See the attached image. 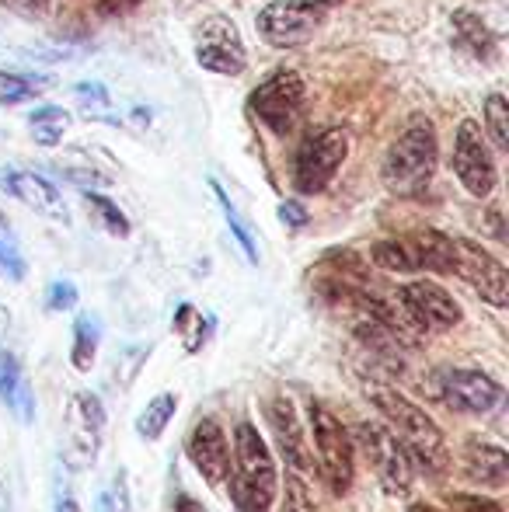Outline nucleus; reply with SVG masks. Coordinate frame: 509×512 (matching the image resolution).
<instances>
[{
    "label": "nucleus",
    "instance_id": "obj_1",
    "mask_svg": "<svg viewBox=\"0 0 509 512\" xmlns=\"http://www.w3.org/2000/svg\"><path fill=\"white\" fill-rule=\"evenodd\" d=\"M367 394L374 398V405L381 408L387 429L401 439V446L408 450L412 464H419L429 478L447 474V467H450L447 436H443V429L433 422V415L415 405L412 398H405L401 391H394V387L374 384V387H367Z\"/></svg>",
    "mask_w": 509,
    "mask_h": 512
},
{
    "label": "nucleus",
    "instance_id": "obj_2",
    "mask_svg": "<svg viewBox=\"0 0 509 512\" xmlns=\"http://www.w3.org/2000/svg\"><path fill=\"white\" fill-rule=\"evenodd\" d=\"M227 492L238 512H272L279 495V474L272 450L252 422H241L234 429L231 467H227Z\"/></svg>",
    "mask_w": 509,
    "mask_h": 512
},
{
    "label": "nucleus",
    "instance_id": "obj_3",
    "mask_svg": "<svg viewBox=\"0 0 509 512\" xmlns=\"http://www.w3.org/2000/svg\"><path fill=\"white\" fill-rule=\"evenodd\" d=\"M436 171V129L426 119H415L398 140L391 143L381 178L384 189L398 199H412L419 192H426V185L433 182Z\"/></svg>",
    "mask_w": 509,
    "mask_h": 512
},
{
    "label": "nucleus",
    "instance_id": "obj_4",
    "mask_svg": "<svg viewBox=\"0 0 509 512\" xmlns=\"http://www.w3.org/2000/svg\"><path fill=\"white\" fill-rule=\"evenodd\" d=\"M307 418H311V453H318V474L325 478L328 492L346 495L356 478V443L342 418L328 405L311 401L307 405Z\"/></svg>",
    "mask_w": 509,
    "mask_h": 512
},
{
    "label": "nucleus",
    "instance_id": "obj_5",
    "mask_svg": "<svg viewBox=\"0 0 509 512\" xmlns=\"http://www.w3.org/2000/svg\"><path fill=\"white\" fill-rule=\"evenodd\" d=\"M328 0H272L258 11L255 25L262 39L276 49H293L314 39L321 25H325Z\"/></svg>",
    "mask_w": 509,
    "mask_h": 512
},
{
    "label": "nucleus",
    "instance_id": "obj_6",
    "mask_svg": "<svg viewBox=\"0 0 509 512\" xmlns=\"http://www.w3.org/2000/svg\"><path fill=\"white\" fill-rule=\"evenodd\" d=\"M353 443H360L363 457L374 467L377 481H381L387 492L405 495L408 488H412V478H415L412 457H408V450L401 446V439L387 429V422H360L356 425Z\"/></svg>",
    "mask_w": 509,
    "mask_h": 512
},
{
    "label": "nucleus",
    "instance_id": "obj_7",
    "mask_svg": "<svg viewBox=\"0 0 509 512\" xmlns=\"http://www.w3.org/2000/svg\"><path fill=\"white\" fill-rule=\"evenodd\" d=\"M349 154V136L342 129H321V133L307 136L297 150V164H293V185L304 196H318L328 189L335 171L342 168Z\"/></svg>",
    "mask_w": 509,
    "mask_h": 512
},
{
    "label": "nucleus",
    "instance_id": "obj_8",
    "mask_svg": "<svg viewBox=\"0 0 509 512\" xmlns=\"http://www.w3.org/2000/svg\"><path fill=\"white\" fill-rule=\"evenodd\" d=\"M436 398L461 415H489L503 405V387L482 370H464V366H443L433 373Z\"/></svg>",
    "mask_w": 509,
    "mask_h": 512
},
{
    "label": "nucleus",
    "instance_id": "obj_9",
    "mask_svg": "<svg viewBox=\"0 0 509 512\" xmlns=\"http://www.w3.org/2000/svg\"><path fill=\"white\" fill-rule=\"evenodd\" d=\"M105 439V408L95 391H77L63 422V450L70 467H91Z\"/></svg>",
    "mask_w": 509,
    "mask_h": 512
},
{
    "label": "nucleus",
    "instance_id": "obj_10",
    "mask_svg": "<svg viewBox=\"0 0 509 512\" xmlns=\"http://www.w3.org/2000/svg\"><path fill=\"white\" fill-rule=\"evenodd\" d=\"M398 304H401V314L408 317V324H412L419 335H429V331H450V328H457L464 317L461 304H457L443 286L426 283V279L401 286Z\"/></svg>",
    "mask_w": 509,
    "mask_h": 512
},
{
    "label": "nucleus",
    "instance_id": "obj_11",
    "mask_svg": "<svg viewBox=\"0 0 509 512\" xmlns=\"http://www.w3.org/2000/svg\"><path fill=\"white\" fill-rule=\"evenodd\" d=\"M304 81L293 70H276L269 81L258 84V91L252 95V112L276 136H286L300 119V108H304Z\"/></svg>",
    "mask_w": 509,
    "mask_h": 512
},
{
    "label": "nucleus",
    "instance_id": "obj_12",
    "mask_svg": "<svg viewBox=\"0 0 509 512\" xmlns=\"http://www.w3.org/2000/svg\"><path fill=\"white\" fill-rule=\"evenodd\" d=\"M454 272L492 307L509 304V276L499 258L468 237H454Z\"/></svg>",
    "mask_w": 509,
    "mask_h": 512
},
{
    "label": "nucleus",
    "instance_id": "obj_13",
    "mask_svg": "<svg viewBox=\"0 0 509 512\" xmlns=\"http://www.w3.org/2000/svg\"><path fill=\"white\" fill-rule=\"evenodd\" d=\"M454 171L461 178V185L475 199H485L496 189V161H492L489 147H485L482 126L475 119H464L457 126L454 140Z\"/></svg>",
    "mask_w": 509,
    "mask_h": 512
},
{
    "label": "nucleus",
    "instance_id": "obj_14",
    "mask_svg": "<svg viewBox=\"0 0 509 512\" xmlns=\"http://www.w3.org/2000/svg\"><path fill=\"white\" fill-rule=\"evenodd\" d=\"M265 418H269V429H272V436H276V446H279V453H283L286 464H290V471L297 474V478L314 474L311 439L304 436V425H300L293 401L286 398V394L269 398V405H265Z\"/></svg>",
    "mask_w": 509,
    "mask_h": 512
},
{
    "label": "nucleus",
    "instance_id": "obj_15",
    "mask_svg": "<svg viewBox=\"0 0 509 512\" xmlns=\"http://www.w3.org/2000/svg\"><path fill=\"white\" fill-rule=\"evenodd\" d=\"M185 453H189L192 467L203 474L206 485L220 488L227 481V467H231V443H227V432L217 418H199L196 425L185 436Z\"/></svg>",
    "mask_w": 509,
    "mask_h": 512
},
{
    "label": "nucleus",
    "instance_id": "obj_16",
    "mask_svg": "<svg viewBox=\"0 0 509 512\" xmlns=\"http://www.w3.org/2000/svg\"><path fill=\"white\" fill-rule=\"evenodd\" d=\"M199 67L213 70V74L238 77L248 67L245 46L238 39V28L227 18H210L199 25V46H196Z\"/></svg>",
    "mask_w": 509,
    "mask_h": 512
},
{
    "label": "nucleus",
    "instance_id": "obj_17",
    "mask_svg": "<svg viewBox=\"0 0 509 512\" xmlns=\"http://www.w3.org/2000/svg\"><path fill=\"white\" fill-rule=\"evenodd\" d=\"M0 192H7L11 199H18L21 206L35 209V213L49 216V220H63L67 223V203H63L60 189L46 178L32 175V171H14V168H0Z\"/></svg>",
    "mask_w": 509,
    "mask_h": 512
},
{
    "label": "nucleus",
    "instance_id": "obj_18",
    "mask_svg": "<svg viewBox=\"0 0 509 512\" xmlns=\"http://www.w3.org/2000/svg\"><path fill=\"white\" fill-rule=\"evenodd\" d=\"M461 471L471 485L499 492V488H506V481H509V453L503 446L475 436V439H468L461 450Z\"/></svg>",
    "mask_w": 509,
    "mask_h": 512
},
{
    "label": "nucleus",
    "instance_id": "obj_19",
    "mask_svg": "<svg viewBox=\"0 0 509 512\" xmlns=\"http://www.w3.org/2000/svg\"><path fill=\"white\" fill-rule=\"evenodd\" d=\"M0 405L11 411L18 422L32 425L35 422V394H32V384L25 380V370H21L18 356L11 349L0 345Z\"/></svg>",
    "mask_w": 509,
    "mask_h": 512
},
{
    "label": "nucleus",
    "instance_id": "obj_20",
    "mask_svg": "<svg viewBox=\"0 0 509 512\" xmlns=\"http://www.w3.org/2000/svg\"><path fill=\"white\" fill-rule=\"evenodd\" d=\"M408 241V251L415 258V272H454V237L440 234V230H415Z\"/></svg>",
    "mask_w": 509,
    "mask_h": 512
},
{
    "label": "nucleus",
    "instance_id": "obj_21",
    "mask_svg": "<svg viewBox=\"0 0 509 512\" xmlns=\"http://www.w3.org/2000/svg\"><path fill=\"white\" fill-rule=\"evenodd\" d=\"M454 42L461 49H468L475 60H492L496 56V35L489 32L482 18L468 11H457L454 14Z\"/></svg>",
    "mask_w": 509,
    "mask_h": 512
},
{
    "label": "nucleus",
    "instance_id": "obj_22",
    "mask_svg": "<svg viewBox=\"0 0 509 512\" xmlns=\"http://www.w3.org/2000/svg\"><path fill=\"white\" fill-rule=\"evenodd\" d=\"M102 345V321L95 314H77L74 321V342H70V363L77 373H91Z\"/></svg>",
    "mask_w": 509,
    "mask_h": 512
},
{
    "label": "nucleus",
    "instance_id": "obj_23",
    "mask_svg": "<svg viewBox=\"0 0 509 512\" xmlns=\"http://www.w3.org/2000/svg\"><path fill=\"white\" fill-rule=\"evenodd\" d=\"M171 328H175V335L182 338L185 352H189V356H196V352H203V345L210 342L213 317L203 314V310H196L192 304H182L175 310V321H171Z\"/></svg>",
    "mask_w": 509,
    "mask_h": 512
},
{
    "label": "nucleus",
    "instance_id": "obj_24",
    "mask_svg": "<svg viewBox=\"0 0 509 512\" xmlns=\"http://www.w3.org/2000/svg\"><path fill=\"white\" fill-rule=\"evenodd\" d=\"M175 411H178V394L164 391V394H157V398H150L147 408L136 415V436L147 439V443L161 439L164 429L171 425V418H175Z\"/></svg>",
    "mask_w": 509,
    "mask_h": 512
},
{
    "label": "nucleus",
    "instance_id": "obj_25",
    "mask_svg": "<svg viewBox=\"0 0 509 512\" xmlns=\"http://www.w3.org/2000/svg\"><path fill=\"white\" fill-rule=\"evenodd\" d=\"M67 126H70V115L56 105H42L28 115V129H32L35 143H42V147H56L63 140V133H67Z\"/></svg>",
    "mask_w": 509,
    "mask_h": 512
},
{
    "label": "nucleus",
    "instance_id": "obj_26",
    "mask_svg": "<svg viewBox=\"0 0 509 512\" xmlns=\"http://www.w3.org/2000/svg\"><path fill=\"white\" fill-rule=\"evenodd\" d=\"M210 189H213V196H217V206H220V213H224V220H227V227H231V234H234V241L241 244V251H245V258L252 265H258V244H255V234L248 230V223L241 220V213L234 209V203L227 199V192L220 189L217 182H210Z\"/></svg>",
    "mask_w": 509,
    "mask_h": 512
},
{
    "label": "nucleus",
    "instance_id": "obj_27",
    "mask_svg": "<svg viewBox=\"0 0 509 512\" xmlns=\"http://www.w3.org/2000/svg\"><path fill=\"white\" fill-rule=\"evenodd\" d=\"M42 84H49V77H39V74H0V105L28 102V98L39 95Z\"/></svg>",
    "mask_w": 509,
    "mask_h": 512
},
{
    "label": "nucleus",
    "instance_id": "obj_28",
    "mask_svg": "<svg viewBox=\"0 0 509 512\" xmlns=\"http://www.w3.org/2000/svg\"><path fill=\"white\" fill-rule=\"evenodd\" d=\"M370 258L387 272H415V258H412V251H408L405 237H401V241L398 237H394V241H377L374 248H370Z\"/></svg>",
    "mask_w": 509,
    "mask_h": 512
},
{
    "label": "nucleus",
    "instance_id": "obj_29",
    "mask_svg": "<svg viewBox=\"0 0 509 512\" xmlns=\"http://www.w3.org/2000/svg\"><path fill=\"white\" fill-rule=\"evenodd\" d=\"M88 209L91 213L102 220V227L109 230V234H116V237H126L129 234V220H126V213L119 209L112 199H105V196H98V192H88Z\"/></svg>",
    "mask_w": 509,
    "mask_h": 512
},
{
    "label": "nucleus",
    "instance_id": "obj_30",
    "mask_svg": "<svg viewBox=\"0 0 509 512\" xmlns=\"http://www.w3.org/2000/svg\"><path fill=\"white\" fill-rule=\"evenodd\" d=\"M485 122H489L492 143H496L499 150H509V105L503 95L485 98Z\"/></svg>",
    "mask_w": 509,
    "mask_h": 512
},
{
    "label": "nucleus",
    "instance_id": "obj_31",
    "mask_svg": "<svg viewBox=\"0 0 509 512\" xmlns=\"http://www.w3.org/2000/svg\"><path fill=\"white\" fill-rule=\"evenodd\" d=\"M0 276L11 279V283L25 279V258H21L18 241L7 227H0Z\"/></svg>",
    "mask_w": 509,
    "mask_h": 512
},
{
    "label": "nucleus",
    "instance_id": "obj_32",
    "mask_svg": "<svg viewBox=\"0 0 509 512\" xmlns=\"http://www.w3.org/2000/svg\"><path fill=\"white\" fill-rule=\"evenodd\" d=\"M74 307H77V286L70 283V279H56V283H49L46 310H53V314H63V310H74Z\"/></svg>",
    "mask_w": 509,
    "mask_h": 512
},
{
    "label": "nucleus",
    "instance_id": "obj_33",
    "mask_svg": "<svg viewBox=\"0 0 509 512\" xmlns=\"http://www.w3.org/2000/svg\"><path fill=\"white\" fill-rule=\"evenodd\" d=\"M279 512H318L314 499L307 495V488H304V478H297V474L290 478V485H286V502H283V509H279Z\"/></svg>",
    "mask_w": 509,
    "mask_h": 512
},
{
    "label": "nucleus",
    "instance_id": "obj_34",
    "mask_svg": "<svg viewBox=\"0 0 509 512\" xmlns=\"http://www.w3.org/2000/svg\"><path fill=\"white\" fill-rule=\"evenodd\" d=\"M450 512H503L496 499H482V495H457L450 499Z\"/></svg>",
    "mask_w": 509,
    "mask_h": 512
},
{
    "label": "nucleus",
    "instance_id": "obj_35",
    "mask_svg": "<svg viewBox=\"0 0 509 512\" xmlns=\"http://www.w3.org/2000/svg\"><path fill=\"white\" fill-rule=\"evenodd\" d=\"M279 220L290 230H300V227H307V209L300 203H293V199H286V203L279 206Z\"/></svg>",
    "mask_w": 509,
    "mask_h": 512
},
{
    "label": "nucleus",
    "instance_id": "obj_36",
    "mask_svg": "<svg viewBox=\"0 0 509 512\" xmlns=\"http://www.w3.org/2000/svg\"><path fill=\"white\" fill-rule=\"evenodd\" d=\"M77 98H81V105H98V108H105L109 105V91L102 88V84H77Z\"/></svg>",
    "mask_w": 509,
    "mask_h": 512
},
{
    "label": "nucleus",
    "instance_id": "obj_37",
    "mask_svg": "<svg viewBox=\"0 0 509 512\" xmlns=\"http://www.w3.org/2000/svg\"><path fill=\"white\" fill-rule=\"evenodd\" d=\"M143 0H105L102 4V14H129V11H136Z\"/></svg>",
    "mask_w": 509,
    "mask_h": 512
},
{
    "label": "nucleus",
    "instance_id": "obj_38",
    "mask_svg": "<svg viewBox=\"0 0 509 512\" xmlns=\"http://www.w3.org/2000/svg\"><path fill=\"white\" fill-rule=\"evenodd\" d=\"M56 512H84V509H81V502L74 499V492L63 488V492L56 495Z\"/></svg>",
    "mask_w": 509,
    "mask_h": 512
},
{
    "label": "nucleus",
    "instance_id": "obj_39",
    "mask_svg": "<svg viewBox=\"0 0 509 512\" xmlns=\"http://www.w3.org/2000/svg\"><path fill=\"white\" fill-rule=\"evenodd\" d=\"M412 512H436L433 506H422V502H419V506H412Z\"/></svg>",
    "mask_w": 509,
    "mask_h": 512
},
{
    "label": "nucleus",
    "instance_id": "obj_40",
    "mask_svg": "<svg viewBox=\"0 0 509 512\" xmlns=\"http://www.w3.org/2000/svg\"><path fill=\"white\" fill-rule=\"evenodd\" d=\"M182 509H185V512H199L196 506H189V502H185V506H182Z\"/></svg>",
    "mask_w": 509,
    "mask_h": 512
},
{
    "label": "nucleus",
    "instance_id": "obj_41",
    "mask_svg": "<svg viewBox=\"0 0 509 512\" xmlns=\"http://www.w3.org/2000/svg\"><path fill=\"white\" fill-rule=\"evenodd\" d=\"M0 227H7V216L4 213H0Z\"/></svg>",
    "mask_w": 509,
    "mask_h": 512
}]
</instances>
